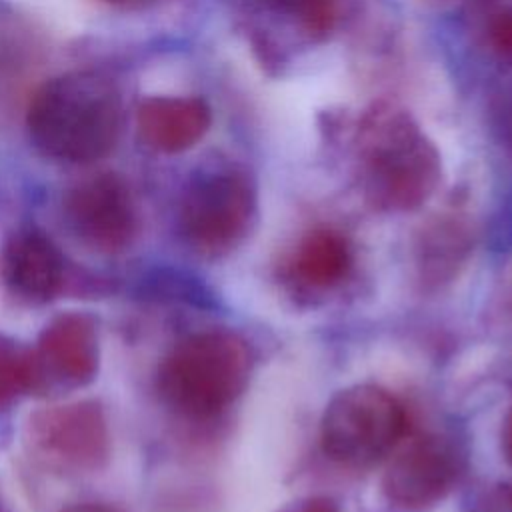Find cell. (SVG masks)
<instances>
[{
  "mask_svg": "<svg viewBox=\"0 0 512 512\" xmlns=\"http://www.w3.org/2000/svg\"><path fill=\"white\" fill-rule=\"evenodd\" d=\"M32 146L46 158L90 164L106 158L122 130L116 82L96 70L58 74L40 84L26 108Z\"/></svg>",
  "mask_w": 512,
  "mask_h": 512,
  "instance_id": "6da1fadb",
  "label": "cell"
},
{
  "mask_svg": "<svg viewBox=\"0 0 512 512\" xmlns=\"http://www.w3.org/2000/svg\"><path fill=\"white\" fill-rule=\"evenodd\" d=\"M356 154L362 194L376 210H416L440 182L436 148L414 120L394 106H374L362 116Z\"/></svg>",
  "mask_w": 512,
  "mask_h": 512,
  "instance_id": "7a4b0ae2",
  "label": "cell"
},
{
  "mask_svg": "<svg viewBox=\"0 0 512 512\" xmlns=\"http://www.w3.org/2000/svg\"><path fill=\"white\" fill-rule=\"evenodd\" d=\"M252 362L242 336L228 330L196 332L176 342L160 360L156 392L184 418H212L244 392Z\"/></svg>",
  "mask_w": 512,
  "mask_h": 512,
  "instance_id": "3957f363",
  "label": "cell"
},
{
  "mask_svg": "<svg viewBox=\"0 0 512 512\" xmlns=\"http://www.w3.org/2000/svg\"><path fill=\"white\" fill-rule=\"evenodd\" d=\"M406 432L402 402L378 384H354L326 404L320 446L342 466H370L396 448Z\"/></svg>",
  "mask_w": 512,
  "mask_h": 512,
  "instance_id": "277c9868",
  "label": "cell"
},
{
  "mask_svg": "<svg viewBox=\"0 0 512 512\" xmlns=\"http://www.w3.org/2000/svg\"><path fill=\"white\" fill-rule=\"evenodd\" d=\"M24 446L46 470L66 476L98 472L112 450L104 406L84 398L34 410L24 424Z\"/></svg>",
  "mask_w": 512,
  "mask_h": 512,
  "instance_id": "5b68a950",
  "label": "cell"
},
{
  "mask_svg": "<svg viewBox=\"0 0 512 512\" xmlns=\"http://www.w3.org/2000/svg\"><path fill=\"white\" fill-rule=\"evenodd\" d=\"M256 192L250 178L234 168L198 174L180 200L182 240L200 256L218 258L234 250L250 230Z\"/></svg>",
  "mask_w": 512,
  "mask_h": 512,
  "instance_id": "8992f818",
  "label": "cell"
},
{
  "mask_svg": "<svg viewBox=\"0 0 512 512\" xmlns=\"http://www.w3.org/2000/svg\"><path fill=\"white\" fill-rule=\"evenodd\" d=\"M0 276L20 302L42 306L64 294H100L104 280L72 264L36 226L14 230L0 252Z\"/></svg>",
  "mask_w": 512,
  "mask_h": 512,
  "instance_id": "52a82bcc",
  "label": "cell"
},
{
  "mask_svg": "<svg viewBox=\"0 0 512 512\" xmlns=\"http://www.w3.org/2000/svg\"><path fill=\"white\" fill-rule=\"evenodd\" d=\"M70 234L100 254H120L138 234V208L128 182L116 172L78 180L62 198Z\"/></svg>",
  "mask_w": 512,
  "mask_h": 512,
  "instance_id": "ba28073f",
  "label": "cell"
},
{
  "mask_svg": "<svg viewBox=\"0 0 512 512\" xmlns=\"http://www.w3.org/2000/svg\"><path fill=\"white\" fill-rule=\"evenodd\" d=\"M36 396H58L88 386L100 368V330L92 314L54 316L30 348Z\"/></svg>",
  "mask_w": 512,
  "mask_h": 512,
  "instance_id": "9c48e42d",
  "label": "cell"
},
{
  "mask_svg": "<svg viewBox=\"0 0 512 512\" xmlns=\"http://www.w3.org/2000/svg\"><path fill=\"white\" fill-rule=\"evenodd\" d=\"M462 470L458 448L442 436H422L402 448L382 476V494L402 512H426L454 488Z\"/></svg>",
  "mask_w": 512,
  "mask_h": 512,
  "instance_id": "30bf717a",
  "label": "cell"
},
{
  "mask_svg": "<svg viewBox=\"0 0 512 512\" xmlns=\"http://www.w3.org/2000/svg\"><path fill=\"white\" fill-rule=\"evenodd\" d=\"M212 114L196 96H150L136 108L140 140L162 154H178L198 144L208 132Z\"/></svg>",
  "mask_w": 512,
  "mask_h": 512,
  "instance_id": "8fae6325",
  "label": "cell"
},
{
  "mask_svg": "<svg viewBox=\"0 0 512 512\" xmlns=\"http://www.w3.org/2000/svg\"><path fill=\"white\" fill-rule=\"evenodd\" d=\"M352 266L348 240L332 228H314L300 238L290 260L288 278L304 290H330Z\"/></svg>",
  "mask_w": 512,
  "mask_h": 512,
  "instance_id": "7c38bea8",
  "label": "cell"
},
{
  "mask_svg": "<svg viewBox=\"0 0 512 512\" xmlns=\"http://www.w3.org/2000/svg\"><path fill=\"white\" fill-rule=\"evenodd\" d=\"M472 248L470 230L454 218L428 224L416 242V270L426 286L450 282Z\"/></svg>",
  "mask_w": 512,
  "mask_h": 512,
  "instance_id": "4fadbf2b",
  "label": "cell"
},
{
  "mask_svg": "<svg viewBox=\"0 0 512 512\" xmlns=\"http://www.w3.org/2000/svg\"><path fill=\"white\" fill-rule=\"evenodd\" d=\"M258 12L280 18L300 38L320 40L336 24L338 0H248Z\"/></svg>",
  "mask_w": 512,
  "mask_h": 512,
  "instance_id": "5bb4252c",
  "label": "cell"
},
{
  "mask_svg": "<svg viewBox=\"0 0 512 512\" xmlns=\"http://www.w3.org/2000/svg\"><path fill=\"white\" fill-rule=\"evenodd\" d=\"M32 388L30 348L0 334V408L30 396Z\"/></svg>",
  "mask_w": 512,
  "mask_h": 512,
  "instance_id": "9a60e30c",
  "label": "cell"
},
{
  "mask_svg": "<svg viewBox=\"0 0 512 512\" xmlns=\"http://www.w3.org/2000/svg\"><path fill=\"white\" fill-rule=\"evenodd\" d=\"M460 512H512V484L502 480L476 484L464 494Z\"/></svg>",
  "mask_w": 512,
  "mask_h": 512,
  "instance_id": "2e32d148",
  "label": "cell"
},
{
  "mask_svg": "<svg viewBox=\"0 0 512 512\" xmlns=\"http://www.w3.org/2000/svg\"><path fill=\"white\" fill-rule=\"evenodd\" d=\"M492 44L508 58H512V10L502 12L498 18L492 20L490 26Z\"/></svg>",
  "mask_w": 512,
  "mask_h": 512,
  "instance_id": "e0dca14e",
  "label": "cell"
},
{
  "mask_svg": "<svg viewBox=\"0 0 512 512\" xmlns=\"http://www.w3.org/2000/svg\"><path fill=\"white\" fill-rule=\"evenodd\" d=\"M280 512H340V508L334 500L326 496H310L286 506Z\"/></svg>",
  "mask_w": 512,
  "mask_h": 512,
  "instance_id": "ac0fdd59",
  "label": "cell"
},
{
  "mask_svg": "<svg viewBox=\"0 0 512 512\" xmlns=\"http://www.w3.org/2000/svg\"><path fill=\"white\" fill-rule=\"evenodd\" d=\"M58 512H120L114 506H108L104 502H76L70 506L60 508Z\"/></svg>",
  "mask_w": 512,
  "mask_h": 512,
  "instance_id": "d6986e66",
  "label": "cell"
},
{
  "mask_svg": "<svg viewBox=\"0 0 512 512\" xmlns=\"http://www.w3.org/2000/svg\"><path fill=\"white\" fill-rule=\"evenodd\" d=\"M502 454L512 464V410L508 412L504 426H502Z\"/></svg>",
  "mask_w": 512,
  "mask_h": 512,
  "instance_id": "ffe728a7",
  "label": "cell"
},
{
  "mask_svg": "<svg viewBox=\"0 0 512 512\" xmlns=\"http://www.w3.org/2000/svg\"><path fill=\"white\" fill-rule=\"evenodd\" d=\"M100 2H106V4H112V6H130V4H136V2H142V0H100Z\"/></svg>",
  "mask_w": 512,
  "mask_h": 512,
  "instance_id": "44dd1931",
  "label": "cell"
},
{
  "mask_svg": "<svg viewBox=\"0 0 512 512\" xmlns=\"http://www.w3.org/2000/svg\"><path fill=\"white\" fill-rule=\"evenodd\" d=\"M0 512H8V510H6V508L0 504Z\"/></svg>",
  "mask_w": 512,
  "mask_h": 512,
  "instance_id": "7402d4cb",
  "label": "cell"
}]
</instances>
